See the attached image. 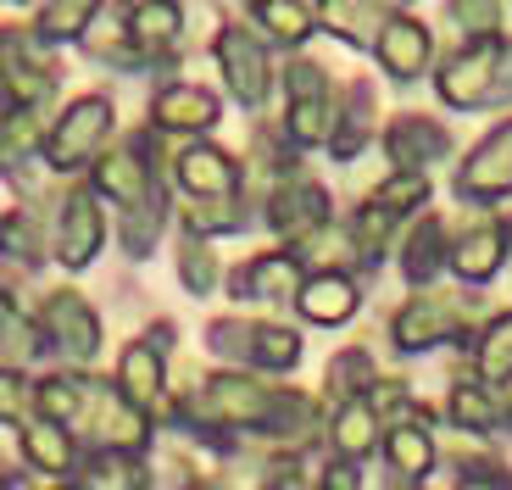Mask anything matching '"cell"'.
<instances>
[{
  "mask_svg": "<svg viewBox=\"0 0 512 490\" xmlns=\"http://www.w3.org/2000/svg\"><path fill=\"white\" fill-rule=\"evenodd\" d=\"M0 490H28V479H17V474H12V479H6Z\"/></svg>",
  "mask_w": 512,
  "mask_h": 490,
  "instance_id": "obj_43",
  "label": "cell"
},
{
  "mask_svg": "<svg viewBox=\"0 0 512 490\" xmlns=\"http://www.w3.org/2000/svg\"><path fill=\"white\" fill-rule=\"evenodd\" d=\"M329 129H334L329 67H318L312 56H290L284 62V140H290V151H318V145H329Z\"/></svg>",
  "mask_w": 512,
  "mask_h": 490,
  "instance_id": "obj_4",
  "label": "cell"
},
{
  "mask_svg": "<svg viewBox=\"0 0 512 490\" xmlns=\"http://www.w3.org/2000/svg\"><path fill=\"white\" fill-rule=\"evenodd\" d=\"M318 490H362V468H357V463H340V457H329V463L318 468Z\"/></svg>",
  "mask_w": 512,
  "mask_h": 490,
  "instance_id": "obj_41",
  "label": "cell"
},
{
  "mask_svg": "<svg viewBox=\"0 0 512 490\" xmlns=\"http://www.w3.org/2000/svg\"><path fill=\"white\" fill-rule=\"evenodd\" d=\"M474 368H479V385L490 390H512V312L490 318L474 340Z\"/></svg>",
  "mask_w": 512,
  "mask_h": 490,
  "instance_id": "obj_30",
  "label": "cell"
},
{
  "mask_svg": "<svg viewBox=\"0 0 512 490\" xmlns=\"http://www.w3.org/2000/svg\"><path fill=\"white\" fill-rule=\"evenodd\" d=\"M45 234H39V218L28 207H12V212H0V262H17L23 273L45 268Z\"/></svg>",
  "mask_w": 512,
  "mask_h": 490,
  "instance_id": "obj_31",
  "label": "cell"
},
{
  "mask_svg": "<svg viewBox=\"0 0 512 490\" xmlns=\"http://www.w3.org/2000/svg\"><path fill=\"white\" fill-rule=\"evenodd\" d=\"M167 173H173L184 201H229V195L245 190V162L234 151H223V145H212V140L179 145L173 162H167Z\"/></svg>",
  "mask_w": 512,
  "mask_h": 490,
  "instance_id": "obj_12",
  "label": "cell"
},
{
  "mask_svg": "<svg viewBox=\"0 0 512 490\" xmlns=\"http://www.w3.org/2000/svg\"><path fill=\"white\" fill-rule=\"evenodd\" d=\"M39 351H45V346H39L34 318H28L6 290H0V368H23V362L39 357Z\"/></svg>",
  "mask_w": 512,
  "mask_h": 490,
  "instance_id": "obj_35",
  "label": "cell"
},
{
  "mask_svg": "<svg viewBox=\"0 0 512 490\" xmlns=\"http://www.w3.org/2000/svg\"><path fill=\"white\" fill-rule=\"evenodd\" d=\"M446 413L468 435H490V429H501V390L479 385V379H457L446 396Z\"/></svg>",
  "mask_w": 512,
  "mask_h": 490,
  "instance_id": "obj_29",
  "label": "cell"
},
{
  "mask_svg": "<svg viewBox=\"0 0 512 490\" xmlns=\"http://www.w3.org/2000/svg\"><path fill=\"white\" fill-rule=\"evenodd\" d=\"M268 229L279 234L284 245H301L312 229H323L329 223V190H323L318 179H312L301 162L295 168H279V179H273L268 190Z\"/></svg>",
  "mask_w": 512,
  "mask_h": 490,
  "instance_id": "obj_10",
  "label": "cell"
},
{
  "mask_svg": "<svg viewBox=\"0 0 512 490\" xmlns=\"http://www.w3.org/2000/svg\"><path fill=\"white\" fill-rule=\"evenodd\" d=\"M451 490H512V468L501 457H457V474H451Z\"/></svg>",
  "mask_w": 512,
  "mask_h": 490,
  "instance_id": "obj_38",
  "label": "cell"
},
{
  "mask_svg": "<svg viewBox=\"0 0 512 490\" xmlns=\"http://www.w3.org/2000/svg\"><path fill=\"white\" fill-rule=\"evenodd\" d=\"M368 207H379V212H390V218H407V212H418V207H429V179L423 173H390V179H379L368 190Z\"/></svg>",
  "mask_w": 512,
  "mask_h": 490,
  "instance_id": "obj_36",
  "label": "cell"
},
{
  "mask_svg": "<svg viewBox=\"0 0 512 490\" xmlns=\"http://www.w3.org/2000/svg\"><path fill=\"white\" fill-rule=\"evenodd\" d=\"M373 117H379V95L368 78H351L346 95L334 101V129H329V156L334 162H357L362 145L373 140Z\"/></svg>",
  "mask_w": 512,
  "mask_h": 490,
  "instance_id": "obj_20",
  "label": "cell"
},
{
  "mask_svg": "<svg viewBox=\"0 0 512 490\" xmlns=\"http://www.w3.org/2000/svg\"><path fill=\"white\" fill-rule=\"evenodd\" d=\"M323 385H329V396H334V401H362L373 385H379L373 351H362V346L334 351V357H329V368H323Z\"/></svg>",
  "mask_w": 512,
  "mask_h": 490,
  "instance_id": "obj_32",
  "label": "cell"
},
{
  "mask_svg": "<svg viewBox=\"0 0 512 490\" xmlns=\"http://www.w3.org/2000/svg\"><path fill=\"white\" fill-rule=\"evenodd\" d=\"M223 117V101L206 84H195V78H173V84H162V90L151 95V106H145V129L151 134H212Z\"/></svg>",
  "mask_w": 512,
  "mask_h": 490,
  "instance_id": "obj_14",
  "label": "cell"
},
{
  "mask_svg": "<svg viewBox=\"0 0 512 490\" xmlns=\"http://www.w3.org/2000/svg\"><path fill=\"white\" fill-rule=\"evenodd\" d=\"M34 329H39V346L56 351L62 368H73V374L90 368L95 351H101V312L78 296V290H51L45 307H39V318H34Z\"/></svg>",
  "mask_w": 512,
  "mask_h": 490,
  "instance_id": "obj_7",
  "label": "cell"
},
{
  "mask_svg": "<svg viewBox=\"0 0 512 490\" xmlns=\"http://www.w3.org/2000/svg\"><path fill=\"white\" fill-rule=\"evenodd\" d=\"M446 17L468 39H496L501 34V6H496V0H451Z\"/></svg>",
  "mask_w": 512,
  "mask_h": 490,
  "instance_id": "obj_39",
  "label": "cell"
},
{
  "mask_svg": "<svg viewBox=\"0 0 512 490\" xmlns=\"http://www.w3.org/2000/svg\"><path fill=\"white\" fill-rule=\"evenodd\" d=\"M357 307H362V284L351 279V273H307L301 290H295V312H301L307 323H318V329L351 323Z\"/></svg>",
  "mask_w": 512,
  "mask_h": 490,
  "instance_id": "obj_18",
  "label": "cell"
},
{
  "mask_svg": "<svg viewBox=\"0 0 512 490\" xmlns=\"http://www.w3.org/2000/svg\"><path fill=\"white\" fill-rule=\"evenodd\" d=\"M17 457H23L28 474H51L56 485H62V479L78 468V457H84V452H78V440L67 435V429L28 418V424H17Z\"/></svg>",
  "mask_w": 512,
  "mask_h": 490,
  "instance_id": "obj_22",
  "label": "cell"
},
{
  "mask_svg": "<svg viewBox=\"0 0 512 490\" xmlns=\"http://www.w3.org/2000/svg\"><path fill=\"white\" fill-rule=\"evenodd\" d=\"M56 490H95V485H90V479H62Z\"/></svg>",
  "mask_w": 512,
  "mask_h": 490,
  "instance_id": "obj_42",
  "label": "cell"
},
{
  "mask_svg": "<svg viewBox=\"0 0 512 490\" xmlns=\"http://www.w3.org/2000/svg\"><path fill=\"white\" fill-rule=\"evenodd\" d=\"M507 262V240H501V218H474L468 229L451 240L446 268L457 273L462 284H490Z\"/></svg>",
  "mask_w": 512,
  "mask_h": 490,
  "instance_id": "obj_19",
  "label": "cell"
},
{
  "mask_svg": "<svg viewBox=\"0 0 512 490\" xmlns=\"http://www.w3.org/2000/svg\"><path fill=\"white\" fill-rule=\"evenodd\" d=\"M117 23L140 39L151 56H167V62H173V45H179V34H184V6H167V0H151V6H123Z\"/></svg>",
  "mask_w": 512,
  "mask_h": 490,
  "instance_id": "obj_25",
  "label": "cell"
},
{
  "mask_svg": "<svg viewBox=\"0 0 512 490\" xmlns=\"http://www.w3.org/2000/svg\"><path fill=\"white\" fill-rule=\"evenodd\" d=\"M206 351L223 357L234 374H290L301 362V335L268 318H212Z\"/></svg>",
  "mask_w": 512,
  "mask_h": 490,
  "instance_id": "obj_3",
  "label": "cell"
},
{
  "mask_svg": "<svg viewBox=\"0 0 512 490\" xmlns=\"http://www.w3.org/2000/svg\"><path fill=\"white\" fill-rule=\"evenodd\" d=\"M384 156H390V173H423L429 179V168L451 156V129L423 112H396L384 123Z\"/></svg>",
  "mask_w": 512,
  "mask_h": 490,
  "instance_id": "obj_15",
  "label": "cell"
},
{
  "mask_svg": "<svg viewBox=\"0 0 512 490\" xmlns=\"http://www.w3.org/2000/svg\"><path fill=\"white\" fill-rule=\"evenodd\" d=\"M373 56H379V67L396 78V84H412V78L429 73L435 34H429V28H423V17H412V12H384L379 39H373Z\"/></svg>",
  "mask_w": 512,
  "mask_h": 490,
  "instance_id": "obj_16",
  "label": "cell"
},
{
  "mask_svg": "<svg viewBox=\"0 0 512 490\" xmlns=\"http://www.w3.org/2000/svg\"><path fill=\"white\" fill-rule=\"evenodd\" d=\"M451 190L474 207H496L512 195V117H501L496 129L468 151V162L457 168V184Z\"/></svg>",
  "mask_w": 512,
  "mask_h": 490,
  "instance_id": "obj_13",
  "label": "cell"
},
{
  "mask_svg": "<svg viewBox=\"0 0 512 490\" xmlns=\"http://www.w3.org/2000/svg\"><path fill=\"white\" fill-rule=\"evenodd\" d=\"M45 145V112H6L0 117V173L17 179L28 162H39Z\"/></svg>",
  "mask_w": 512,
  "mask_h": 490,
  "instance_id": "obj_28",
  "label": "cell"
},
{
  "mask_svg": "<svg viewBox=\"0 0 512 490\" xmlns=\"http://www.w3.org/2000/svg\"><path fill=\"white\" fill-rule=\"evenodd\" d=\"M167 351H173V323H156L151 335L128 340L123 357H117L112 390L145 418H151V407H162V396H167Z\"/></svg>",
  "mask_w": 512,
  "mask_h": 490,
  "instance_id": "obj_9",
  "label": "cell"
},
{
  "mask_svg": "<svg viewBox=\"0 0 512 490\" xmlns=\"http://www.w3.org/2000/svg\"><path fill=\"white\" fill-rule=\"evenodd\" d=\"M212 56H218V73H223V84H229L234 101H240L245 112H262L268 95H273V84H279L268 39L256 34L245 17H229V23L212 34Z\"/></svg>",
  "mask_w": 512,
  "mask_h": 490,
  "instance_id": "obj_5",
  "label": "cell"
},
{
  "mask_svg": "<svg viewBox=\"0 0 512 490\" xmlns=\"http://www.w3.org/2000/svg\"><path fill=\"white\" fill-rule=\"evenodd\" d=\"M446 257H451V234H446V223H440L435 212H423V218L407 229V240H401V273H407V284H429V279H440Z\"/></svg>",
  "mask_w": 512,
  "mask_h": 490,
  "instance_id": "obj_24",
  "label": "cell"
},
{
  "mask_svg": "<svg viewBox=\"0 0 512 490\" xmlns=\"http://www.w3.org/2000/svg\"><path fill=\"white\" fill-rule=\"evenodd\" d=\"M468 312H474V296H435V290H423V296L401 301L396 318H390V340L396 351H435L446 340H468Z\"/></svg>",
  "mask_w": 512,
  "mask_h": 490,
  "instance_id": "obj_8",
  "label": "cell"
},
{
  "mask_svg": "<svg viewBox=\"0 0 512 490\" xmlns=\"http://www.w3.org/2000/svg\"><path fill=\"white\" fill-rule=\"evenodd\" d=\"M501 240H507V251H512V218H507V223H501Z\"/></svg>",
  "mask_w": 512,
  "mask_h": 490,
  "instance_id": "obj_44",
  "label": "cell"
},
{
  "mask_svg": "<svg viewBox=\"0 0 512 490\" xmlns=\"http://www.w3.org/2000/svg\"><path fill=\"white\" fill-rule=\"evenodd\" d=\"M245 23L268 39V45L301 51V45L318 34V6H307V0H256L251 12H245Z\"/></svg>",
  "mask_w": 512,
  "mask_h": 490,
  "instance_id": "obj_23",
  "label": "cell"
},
{
  "mask_svg": "<svg viewBox=\"0 0 512 490\" xmlns=\"http://www.w3.org/2000/svg\"><path fill=\"white\" fill-rule=\"evenodd\" d=\"M23 413H28V374L0 368V424H23Z\"/></svg>",
  "mask_w": 512,
  "mask_h": 490,
  "instance_id": "obj_40",
  "label": "cell"
},
{
  "mask_svg": "<svg viewBox=\"0 0 512 490\" xmlns=\"http://www.w3.org/2000/svg\"><path fill=\"white\" fill-rule=\"evenodd\" d=\"M6 112H12V106H6V95H0V117H6Z\"/></svg>",
  "mask_w": 512,
  "mask_h": 490,
  "instance_id": "obj_45",
  "label": "cell"
},
{
  "mask_svg": "<svg viewBox=\"0 0 512 490\" xmlns=\"http://www.w3.org/2000/svg\"><path fill=\"white\" fill-rule=\"evenodd\" d=\"M156 140L162 134L134 129L117 145H106L101 162L90 168V190L101 195V207H117V240L123 257L145 262L162 240L167 223V190H162V162H156Z\"/></svg>",
  "mask_w": 512,
  "mask_h": 490,
  "instance_id": "obj_1",
  "label": "cell"
},
{
  "mask_svg": "<svg viewBox=\"0 0 512 490\" xmlns=\"http://www.w3.org/2000/svg\"><path fill=\"white\" fill-rule=\"evenodd\" d=\"M301 279H307V268L295 262L290 245H279V251H256L251 262H240L229 273V290L234 301H295Z\"/></svg>",
  "mask_w": 512,
  "mask_h": 490,
  "instance_id": "obj_17",
  "label": "cell"
},
{
  "mask_svg": "<svg viewBox=\"0 0 512 490\" xmlns=\"http://www.w3.org/2000/svg\"><path fill=\"white\" fill-rule=\"evenodd\" d=\"M184 218V234L190 240H218V234H240L245 229V201L240 195H229V201H184L179 207Z\"/></svg>",
  "mask_w": 512,
  "mask_h": 490,
  "instance_id": "obj_34",
  "label": "cell"
},
{
  "mask_svg": "<svg viewBox=\"0 0 512 490\" xmlns=\"http://www.w3.org/2000/svg\"><path fill=\"white\" fill-rule=\"evenodd\" d=\"M112 134H117V101L106 90H90V95H78V101H67L56 123H45L39 162L51 173H62V179L90 173L101 162V151L112 145Z\"/></svg>",
  "mask_w": 512,
  "mask_h": 490,
  "instance_id": "obj_2",
  "label": "cell"
},
{
  "mask_svg": "<svg viewBox=\"0 0 512 490\" xmlns=\"http://www.w3.org/2000/svg\"><path fill=\"white\" fill-rule=\"evenodd\" d=\"M95 17H101V6H90V0H67V6H39L28 28L56 51V45H78V39L95 28Z\"/></svg>",
  "mask_w": 512,
  "mask_h": 490,
  "instance_id": "obj_33",
  "label": "cell"
},
{
  "mask_svg": "<svg viewBox=\"0 0 512 490\" xmlns=\"http://www.w3.org/2000/svg\"><path fill=\"white\" fill-rule=\"evenodd\" d=\"M501 56H507V34L496 39H468L462 51H451L435 73V90L451 112H485L496 106L501 90Z\"/></svg>",
  "mask_w": 512,
  "mask_h": 490,
  "instance_id": "obj_6",
  "label": "cell"
},
{
  "mask_svg": "<svg viewBox=\"0 0 512 490\" xmlns=\"http://www.w3.org/2000/svg\"><path fill=\"white\" fill-rule=\"evenodd\" d=\"M379 23H384V6H362V0H329V6H318V28L334 34L340 45H351V51H373Z\"/></svg>",
  "mask_w": 512,
  "mask_h": 490,
  "instance_id": "obj_27",
  "label": "cell"
},
{
  "mask_svg": "<svg viewBox=\"0 0 512 490\" xmlns=\"http://www.w3.org/2000/svg\"><path fill=\"white\" fill-rule=\"evenodd\" d=\"M218 279H223L218 251H212L206 240H190V234H184V245H179V284L190 290V296H212Z\"/></svg>",
  "mask_w": 512,
  "mask_h": 490,
  "instance_id": "obj_37",
  "label": "cell"
},
{
  "mask_svg": "<svg viewBox=\"0 0 512 490\" xmlns=\"http://www.w3.org/2000/svg\"><path fill=\"white\" fill-rule=\"evenodd\" d=\"M101 245H106V207H101V195H95L90 184H73V190L62 195L56 234H51L45 251H51L67 273H84L95 257H101Z\"/></svg>",
  "mask_w": 512,
  "mask_h": 490,
  "instance_id": "obj_11",
  "label": "cell"
},
{
  "mask_svg": "<svg viewBox=\"0 0 512 490\" xmlns=\"http://www.w3.org/2000/svg\"><path fill=\"white\" fill-rule=\"evenodd\" d=\"M379 446H384L390 468H396L407 485H423V479L435 474V463H440V440H435V429H429V413H423V407H418V418L384 429Z\"/></svg>",
  "mask_w": 512,
  "mask_h": 490,
  "instance_id": "obj_21",
  "label": "cell"
},
{
  "mask_svg": "<svg viewBox=\"0 0 512 490\" xmlns=\"http://www.w3.org/2000/svg\"><path fill=\"white\" fill-rule=\"evenodd\" d=\"M329 446L340 463H362V457L379 446V418H373L368 401H340L329 418Z\"/></svg>",
  "mask_w": 512,
  "mask_h": 490,
  "instance_id": "obj_26",
  "label": "cell"
}]
</instances>
